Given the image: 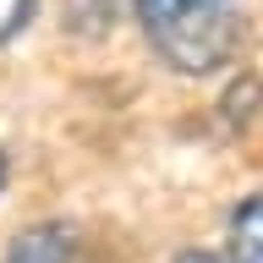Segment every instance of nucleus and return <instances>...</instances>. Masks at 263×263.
<instances>
[{
  "label": "nucleus",
  "instance_id": "1",
  "mask_svg": "<svg viewBox=\"0 0 263 263\" xmlns=\"http://www.w3.org/2000/svg\"><path fill=\"white\" fill-rule=\"evenodd\" d=\"M137 28L170 71L209 77L241 44V0H132Z\"/></svg>",
  "mask_w": 263,
  "mask_h": 263
},
{
  "label": "nucleus",
  "instance_id": "2",
  "mask_svg": "<svg viewBox=\"0 0 263 263\" xmlns=\"http://www.w3.org/2000/svg\"><path fill=\"white\" fill-rule=\"evenodd\" d=\"M0 263H77V230L66 219H49V225H28L16 230L6 258Z\"/></svg>",
  "mask_w": 263,
  "mask_h": 263
},
{
  "label": "nucleus",
  "instance_id": "3",
  "mask_svg": "<svg viewBox=\"0 0 263 263\" xmlns=\"http://www.w3.org/2000/svg\"><path fill=\"white\" fill-rule=\"evenodd\" d=\"M230 263H263V192H252L241 209L230 214Z\"/></svg>",
  "mask_w": 263,
  "mask_h": 263
},
{
  "label": "nucleus",
  "instance_id": "4",
  "mask_svg": "<svg viewBox=\"0 0 263 263\" xmlns=\"http://www.w3.org/2000/svg\"><path fill=\"white\" fill-rule=\"evenodd\" d=\"M33 16V0H0V44L22 33V22Z\"/></svg>",
  "mask_w": 263,
  "mask_h": 263
},
{
  "label": "nucleus",
  "instance_id": "5",
  "mask_svg": "<svg viewBox=\"0 0 263 263\" xmlns=\"http://www.w3.org/2000/svg\"><path fill=\"white\" fill-rule=\"evenodd\" d=\"M170 263H230V258H219V252H203V247H186V252H176Z\"/></svg>",
  "mask_w": 263,
  "mask_h": 263
},
{
  "label": "nucleus",
  "instance_id": "6",
  "mask_svg": "<svg viewBox=\"0 0 263 263\" xmlns=\"http://www.w3.org/2000/svg\"><path fill=\"white\" fill-rule=\"evenodd\" d=\"M6 176H11V170H6V154H0V192H6Z\"/></svg>",
  "mask_w": 263,
  "mask_h": 263
}]
</instances>
